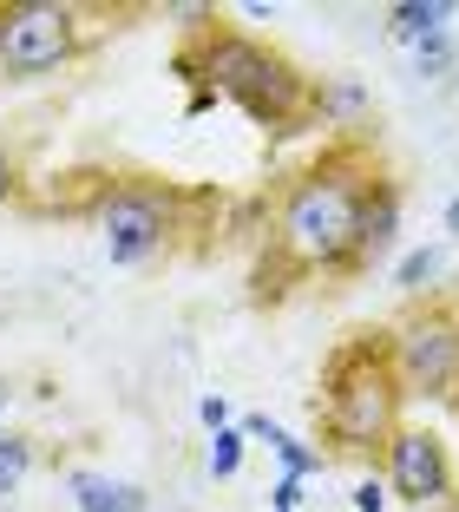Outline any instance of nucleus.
I'll return each instance as SVG.
<instances>
[{"label":"nucleus","instance_id":"nucleus-1","mask_svg":"<svg viewBox=\"0 0 459 512\" xmlns=\"http://www.w3.org/2000/svg\"><path fill=\"white\" fill-rule=\"evenodd\" d=\"M381 151L368 138L341 132L315 151L296 178L282 184L276 211L263 224V263H256V289L276 296L289 283L309 276H348L355 256V230H361V204L381 184Z\"/></svg>","mask_w":459,"mask_h":512},{"label":"nucleus","instance_id":"nucleus-2","mask_svg":"<svg viewBox=\"0 0 459 512\" xmlns=\"http://www.w3.org/2000/svg\"><path fill=\"white\" fill-rule=\"evenodd\" d=\"M178 73L197 79L204 99H230L263 132H302L309 119H322V86L276 40H256L250 27H230L217 14L178 46Z\"/></svg>","mask_w":459,"mask_h":512},{"label":"nucleus","instance_id":"nucleus-3","mask_svg":"<svg viewBox=\"0 0 459 512\" xmlns=\"http://www.w3.org/2000/svg\"><path fill=\"white\" fill-rule=\"evenodd\" d=\"M315 421H322V453L341 460H381L387 440L400 434V407L407 388L387 355V329H361L322 355V381H315Z\"/></svg>","mask_w":459,"mask_h":512},{"label":"nucleus","instance_id":"nucleus-4","mask_svg":"<svg viewBox=\"0 0 459 512\" xmlns=\"http://www.w3.org/2000/svg\"><path fill=\"white\" fill-rule=\"evenodd\" d=\"M92 224H99V250L119 263V270H138L151 256H164L184 230V191L158 178H105L99 204H92Z\"/></svg>","mask_w":459,"mask_h":512},{"label":"nucleus","instance_id":"nucleus-5","mask_svg":"<svg viewBox=\"0 0 459 512\" xmlns=\"http://www.w3.org/2000/svg\"><path fill=\"white\" fill-rule=\"evenodd\" d=\"M86 53V7L73 0H0V73L53 79Z\"/></svg>","mask_w":459,"mask_h":512},{"label":"nucleus","instance_id":"nucleus-6","mask_svg":"<svg viewBox=\"0 0 459 512\" xmlns=\"http://www.w3.org/2000/svg\"><path fill=\"white\" fill-rule=\"evenodd\" d=\"M387 355H394V375L407 388V401H453L459 394V316L446 302L407 309L387 329Z\"/></svg>","mask_w":459,"mask_h":512},{"label":"nucleus","instance_id":"nucleus-7","mask_svg":"<svg viewBox=\"0 0 459 512\" xmlns=\"http://www.w3.org/2000/svg\"><path fill=\"white\" fill-rule=\"evenodd\" d=\"M381 480L394 493V506H414V512H453L459 506V480H453V453L433 427L407 421L381 453Z\"/></svg>","mask_w":459,"mask_h":512},{"label":"nucleus","instance_id":"nucleus-8","mask_svg":"<svg viewBox=\"0 0 459 512\" xmlns=\"http://www.w3.org/2000/svg\"><path fill=\"white\" fill-rule=\"evenodd\" d=\"M400 243V184L381 178L361 204V230H355V256H348V276H368L374 263H387Z\"/></svg>","mask_w":459,"mask_h":512},{"label":"nucleus","instance_id":"nucleus-9","mask_svg":"<svg viewBox=\"0 0 459 512\" xmlns=\"http://www.w3.org/2000/svg\"><path fill=\"white\" fill-rule=\"evenodd\" d=\"M66 499H73V512H145L151 506V493L138 480H112V473H92V467L66 473Z\"/></svg>","mask_w":459,"mask_h":512},{"label":"nucleus","instance_id":"nucleus-10","mask_svg":"<svg viewBox=\"0 0 459 512\" xmlns=\"http://www.w3.org/2000/svg\"><path fill=\"white\" fill-rule=\"evenodd\" d=\"M453 20H459L453 0H400V7H387V40L427 46V40H440V33H453Z\"/></svg>","mask_w":459,"mask_h":512},{"label":"nucleus","instance_id":"nucleus-11","mask_svg":"<svg viewBox=\"0 0 459 512\" xmlns=\"http://www.w3.org/2000/svg\"><path fill=\"white\" fill-rule=\"evenodd\" d=\"M243 434L263 440V447L282 460V473H289V480H309V473H322V467H328V453H322V447H302V440L289 434V427H276L269 414H250V421H243Z\"/></svg>","mask_w":459,"mask_h":512},{"label":"nucleus","instance_id":"nucleus-12","mask_svg":"<svg viewBox=\"0 0 459 512\" xmlns=\"http://www.w3.org/2000/svg\"><path fill=\"white\" fill-rule=\"evenodd\" d=\"M33 460H40V447H33V434H0V499L27 486Z\"/></svg>","mask_w":459,"mask_h":512},{"label":"nucleus","instance_id":"nucleus-13","mask_svg":"<svg viewBox=\"0 0 459 512\" xmlns=\"http://www.w3.org/2000/svg\"><path fill=\"white\" fill-rule=\"evenodd\" d=\"M440 270H446V250H440V243H427V250H407V256H400L394 283L407 289V296H420V289H427V283H433Z\"/></svg>","mask_w":459,"mask_h":512},{"label":"nucleus","instance_id":"nucleus-14","mask_svg":"<svg viewBox=\"0 0 459 512\" xmlns=\"http://www.w3.org/2000/svg\"><path fill=\"white\" fill-rule=\"evenodd\" d=\"M328 119L361 125V119H368V92H361V86H322V125Z\"/></svg>","mask_w":459,"mask_h":512},{"label":"nucleus","instance_id":"nucleus-15","mask_svg":"<svg viewBox=\"0 0 459 512\" xmlns=\"http://www.w3.org/2000/svg\"><path fill=\"white\" fill-rule=\"evenodd\" d=\"M243 427H223V434H210V473L217 480H237V467H243Z\"/></svg>","mask_w":459,"mask_h":512},{"label":"nucleus","instance_id":"nucleus-16","mask_svg":"<svg viewBox=\"0 0 459 512\" xmlns=\"http://www.w3.org/2000/svg\"><path fill=\"white\" fill-rule=\"evenodd\" d=\"M420 53V79H446V66H453V33H440V40L414 46Z\"/></svg>","mask_w":459,"mask_h":512},{"label":"nucleus","instance_id":"nucleus-17","mask_svg":"<svg viewBox=\"0 0 459 512\" xmlns=\"http://www.w3.org/2000/svg\"><path fill=\"white\" fill-rule=\"evenodd\" d=\"M20 178H27V171H20V151L0 145V204H14V197H20Z\"/></svg>","mask_w":459,"mask_h":512},{"label":"nucleus","instance_id":"nucleus-18","mask_svg":"<svg viewBox=\"0 0 459 512\" xmlns=\"http://www.w3.org/2000/svg\"><path fill=\"white\" fill-rule=\"evenodd\" d=\"M387 506H394L387 480H361V486H355V512H387Z\"/></svg>","mask_w":459,"mask_h":512},{"label":"nucleus","instance_id":"nucleus-19","mask_svg":"<svg viewBox=\"0 0 459 512\" xmlns=\"http://www.w3.org/2000/svg\"><path fill=\"white\" fill-rule=\"evenodd\" d=\"M197 414H204V427H210V434H223V427H230V407H223L217 394H204V401H197Z\"/></svg>","mask_w":459,"mask_h":512},{"label":"nucleus","instance_id":"nucleus-20","mask_svg":"<svg viewBox=\"0 0 459 512\" xmlns=\"http://www.w3.org/2000/svg\"><path fill=\"white\" fill-rule=\"evenodd\" d=\"M446 230L459 237V197H446Z\"/></svg>","mask_w":459,"mask_h":512},{"label":"nucleus","instance_id":"nucleus-21","mask_svg":"<svg viewBox=\"0 0 459 512\" xmlns=\"http://www.w3.org/2000/svg\"><path fill=\"white\" fill-rule=\"evenodd\" d=\"M7 401H14V381H0V414H7Z\"/></svg>","mask_w":459,"mask_h":512},{"label":"nucleus","instance_id":"nucleus-22","mask_svg":"<svg viewBox=\"0 0 459 512\" xmlns=\"http://www.w3.org/2000/svg\"><path fill=\"white\" fill-rule=\"evenodd\" d=\"M453 512H459V506H453Z\"/></svg>","mask_w":459,"mask_h":512}]
</instances>
